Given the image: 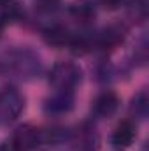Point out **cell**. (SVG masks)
Listing matches in <instances>:
<instances>
[{
    "label": "cell",
    "instance_id": "3957f363",
    "mask_svg": "<svg viewBox=\"0 0 149 151\" xmlns=\"http://www.w3.org/2000/svg\"><path fill=\"white\" fill-rule=\"evenodd\" d=\"M135 135H137V130H135V125L128 119L121 121L114 132H112V137H111V142L114 148L117 150H126L132 146V142L135 141Z\"/></svg>",
    "mask_w": 149,
    "mask_h": 151
},
{
    "label": "cell",
    "instance_id": "ba28073f",
    "mask_svg": "<svg viewBox=\"0 0 149 151\" xmlns=\"http://www.w3.org/2000/svg\"><path fill=\"white\" fill-rule=\"evenodd\" d=\"M70 12L74 14L77 19H81V21H88V19H91V18L95 16V9H93V5H91L90 2H86V0H79V2H75L74 5L70 7Z\"/></svg>",
    "mask_w": 149,
    "mask_h": 151
},
{
    "label": "cell",
    "instance_id": "8992f818",
    "mask_svg": "<svg viewBox=\"0 0 149 151\" xmlns=\"http://www.w3.org/2000/svg\"><path fill=\"white\" fill-rule=\"evenodd\" d=\"M44 39H46V42L51 44V46H65V44L70 46V42H72V34H70L65 27L56 25V27H51L49 30L44 32Z\"/></svg>",
    "mask_w": 149,
    "mask_h": 151
},
{
    "label": "cell",
    "instance_id": "6da1fadb",
    "mask_svg": "<svg viewBox=\"0 0 149 151\" xmlns=\"http://www.w3.org/2000/svg\"><path fill=\"white\" fill-rule=\"evenodd\" d=\"M81 74L82 72H81L79 65H75L72 62H60L51 69L49 81L56 90L72 93L75 86L81 83Z\"/></svg>",
    "mask_w": 149,
    "mask_h": 151
},
{
    "label": "cell",
    "instance_id": "7a4b0ae2",
    "mask_svg": "<svg viewBox=\"0 0 149 151\" xmlns=\"http://www.w3.org/2000/svg\"><path fill=\"white\" fill-rule=\"evenodd\" d=\"M23 97L16 90H5L0 93V119L2 121H11L18 118V114L23 109Z\"/></svg>",
    "mask_w": 149,
    "mask_h": 151
},
{
    "label": "cell",
    "instance_id": "9c48e42d",
    "mask_svg": "<svg viewBox=\"0 0 149 151\" xmlns=\"http://www.w3.org/2000/svg\"><path fill=\"white\" fill-rule=\"evenodd\" d=\"M72 107V93L60 91L54 99L49 100V109L51 111H69Z\"/></svg>",
    "mask_w": 149,
    "mask_h": 151
},
{
    "label": "cell",
    "instance_id": "7c38bea8",
    "mask_svg": "<svg viewBox=\"0 0 149 151\" xmlns=\"http://www.w3.org/2000/svg\"><path fill=\"white\" fill-rule=\"evenodd\" d=\"M104 4H105V7H117V4H119V0H102Z\"/></svg>",
    "mask_w": 149,
    "mask_h": 151
},
{
    "label": "cell",
    "instance_id": "4fadbf2b",
    "mask_svg": "<svg viewBox=\"0 0 149 151\" xmlns=\"http://www.w3.org/2000/svg\"><path fill=\"white\" fill-rule=\"evenodd\" d=\"M0 32H2V25H0Z\"/></svg>",
    "mask_w": 149,
    "mask_h": 151
},
{
    "label": "cell",
    "instance_id": "8fae6325",
    "mask_svg": "<svg viewBox=\"0 0 149 151\" xmlns=\"http://www.w3.org/2000/svg\"><path fill=\"white\" fill-rule=\"evenodd\" d=\"M0 151H25L14 139H9V141H5L2 146H0Z\"/></svg>",
    "mask_w": 149,
    "mask_h": 151
},
{
    "label": "cell",
    "instance_id": "52a82bcc",
    "mask_svg": "<svg viewBox=\"0 0 149 151\" xmlns=\"http://www.w3.org/2000/svg\"><path fill=\"white\" fill-rule=\"evenodd\" d=\"M21 5L16 0H2L0 2V18L4 21H14L21 16Z\"/></svg>",
    "mask_w": 149,
    "mask_h": 151
},
{
    "label": "cell",
    "instance_id": "5b68a950",
    "mask_svg": "<svg viewBox=\"0 0 149 151\" xmlns=\"http://www.w3.org/2000/svg\"><path fill=\"white\" fill-rule=\"evenodd\" d=\"M119 107V97L114 91H104L100 93L93 102V113L102 118H109L117 111Z\"/></svg>",
    "mask_w": 149,
    "mask_h": 151
},
{
    "label": "cell",
    "instance_id": "277c9868",
    "mask_svg": "<svg viewBox=\"0 0 149 151\" xmlns=\"http://www.w3.org/2000/svg\"><path fill=\"white\" fill-rule=\"evenodd\" d=\"M11 139H14L25 151H30V150H34V148H37L39 144L44 141L42 139V132L39 128H35V127H30V125L19 127Z\"/></svg>",
    "mask_w": 149,
    "mask_h": 151
},
{
    "label": "cell",
    "instance_id": "30bf717a",
    "mask_svg": "<svg viewBox=\"0 0 149 151\" xmlns=\"http://www.w3.org/2000/svg\"><path fill=\"white\" fill-rule=\"evenodd\" d=\"M40 11H54L60 4V0H37L35 2Z\"/></svg>",
    "mask_w": 149,
    "mask_h": 151
}]
</instances>
